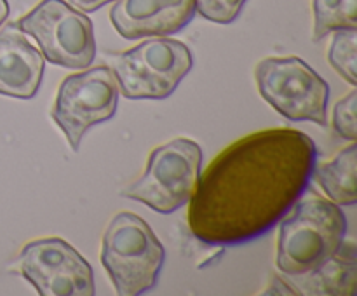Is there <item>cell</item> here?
Instances as JSON below:
<instances>
[{"instance_id": "cell-15", "label": "cell", "mask_w": 357, "mask_h": 296, "mask_svg": "<svg viewBox=\"0 0 357 296\" xmlns=\"http://www.w3.org/2000/svg\"><path fill=\"white\" fill-rule=\"evenodd\" d=\"M356 52H357V31L356 28L335 31L328 49L330 65L347 80L351 86L357 84L356 75Z\"/></svg>"}, {"instance_id": "cell-16", "label": "cell", "mask_w": 357, "mask_h": 296, "mask_svg": "<svg viewBox=\"0 0 357 296\" xmlns=\"http://www.w3.org/2000/svg\"><path fill=\"white\" fill-rule=\"evenodd\" d=\"M356 107H357V91H352L349 96H345L344 100H340L333 107L331 124H333L335 132H337L340 138L349 139V141H356L357 139Z\"/></svg>"}, {"instance_id": "cell-2", "label": "cell", "mask_w": 357, "mask_h": 296, "mask_svg": "<svg viewBox=\"0 0 357 296\" xmlns=\"http://www.w3.org/2000/svg\"><path fill=\"white\" fill-rule=\"evenodd\" d=\"M275 265L286 275L312 272L330 260L347 233V218L333 201L309 194L282 216Z\"/></svg>"}, {"instance_id": "cell-10", "label": "cell", "mask_w": 357, "mask_h": 296, "mask_svg": "<svg viewBox=\"0 0 357 296\" xmlns=\"http://www.w3.org/2000/svg\"><path fill=\"white\" fill-rule=\"evenodd\" d=\"M195 0H115L110 21L126 40L167 37L195 16Z\"/></svg>"}, {"instance_id": "cell-14", "label": "cell", "mask_w": 357, "mask_h": 296, "mask_svg": "<svg viewBox=\"0 0 357 296\" xmlns=\"http://www.w3.org/2000/svg\"><path fill=\"white\" fill-rule=\"evenodd\" d=\"M314 40L345 28H357V0H314Z\"/></svg>"}, {"instance_id": "cell-6", "label": "cell", "mask_w": 357, "mask_h": 296, "mask_svg": "<svg viewBox=\"0 0 357 296\" xmlns=\"http://www.w3.org/2000/svg\"><path fill=\"white\" fill-rule=\"evenodd\" d=\"M255 79L261 98L288 120L328 124L330 86L302 58L261 59L255 68Z\"/></svg>"}, {"instance_id": "cell-8", "label": "cell", "mask_w": 357, "mask_h": 296, "mask_svg": "<svg viewBox=\"0 0 357 296\" xmlns=\"http://www.w3.org/2000/svg\"><path fill=\"white\" fill-rule=\"evenodd\" d=\"M117 103L119 87L114 73L108 66H96L63 80L51 117L73 152H79L87 129L114 117Z\"/></svg>"}, {"instance_id": "cell-18", "label": "cell", "mask_w": 357, "mask_h": 296, "mask_svg": "<svg viewBox=\"0 0 357 296\" xmlns=\"http://www.w3.org/2000/svg\"><path fill=\"white\" fill-rule=\"evenodd\" d=\"M75 9L82 10V13H94V10L101 9L107 3L114 2V0H68Z\"/></svg>"}, {"instance_id": "cell-7", "label": "cell", "mask_w": 357, "mask_h": 296, "mask_svg": "<svg viewBox=\"0 0 357 296\" xmlns=\"http://www.w3.org/2000/svg\"><path fill=\"white\" fill-rule=\"evenodd\" d=\"M23 33L37 40L49 63L65 68H87L96 56L93 21L65 0H42L16 21Z\"/></svg>"}, {"instance_id": "cell-11", "label": "cell", "mask_w": 357, "mask_h": 296, "mask_svg": "<svg viewBox=\"0 0 357 296\" xmlns=\"http://www.w3.org/2000/svg\"><path fill=\"white\" fill-rule=\"evenodd\" d=\"M44 75V56L16 23L0 26V94L30 100Z\"/></svg>"}, {"instance_id": "cell-17", "label": "cell", "mask_w": 357, "mask_h": 296, "mask_svg": "<svg viewBox=\"0 0 357 296\" xmlns=\"http://www.w3.org/2000/svg\"><path fill=\"white\" fill-rule=\"evenodd\" d=\"M248 0H195V10L206 20L229 24L236 20Z\"/></svg>"}, {"instance_id": "cell-3", "label": "cell", "mask_w": 357, "mask_h": 296, "mask_svg": "<svg viewBox=\"0 0 357 296\" xmlns=\"http://www.w3.org/2000/svg\"><path fill=\"white\" fill-rule=\"evenodd\" d=\"M101 263L117 295H143L157 284L164 263V246L145 219L122 211L105 230Z\"/></svg>"}, {"instance_id": "cell-1", "label": "cell", "mask_w": 357, "mask_h": 296, "mask_svg": "<svg viewBox=\"0 0 357 296\" xmlns=\"http://www.w3.org/2000/svg\"><path fill=\"white\" fill-rule=\"evenodd\" d=\"M317 164L312 138L289 127L237 139L195 183L188 226L209 246H236L264 235L302 197Z\"/></svg>"}, {"instance_id": "cell-12", "label": "cell", "mask_w": 357, "mask_h": 296, "mask_svg": "<svg viewBox=\"0 0 357 296\" xmlns=\"http://www.w3.org/2000/svg\"><path fill=\"white\" fill-rule=\"evenodd\" d=\"M300 281L302 291L307 295H337L349 296L354 295L356 288V251L354 244H345L338 247L337 253L302 275H289Z\"/></svg>"}, {"instance_id": "cell-13", "label": "cell", "mask_w": 357, "mask_h": 296, "mask_svg": "<svg viewBox=\"0 0 357 296\" xmlns=\"http://www.w3.org/2000/svg\"><path fill=\"white\" fill-rule=\"evenodd\" d=\"M312 178L324 194L338 205H354L357 202V145L342 150L331 162L316 164Z\"/></svg>"}, {"instance_id": "cell-4", "label": "cell", "mask_w": 357, "mask_h": 296, "mask_svg": "<svg viewBox=\"0 0 357 296\" xmlns=\"http://www.w3.org/2000/svg\"><path fill=\"white\" fill-rule=\"evenodd\" d=\"M110 70L119 93L129 100H162L194 66L192 52L183 42L150 37L121 54H110Z\"/></svg>"}, {"instance_id": "cell-5", "label": "cell", "mask_w": 357, "mask_h": 296, "mask_svg": "<svg viewBox=\"0 0 357 296\" xmlns=\"http://www.w3.org/2000/svg\"><path fill=\"white\" fill-rule=\"evenodd\" d=\"M201 167V146L192 139L176 138L153 148L145 173L121 190V195L169 215L188 204Z\"/></svg>"}, {"instance_id": "cell-19", "label": "cell", "mask_w": 357, "mask_h": 296, "mask_svg": "<svg viewBox=\"0 0 357 296\" xmlns=\"http://www.w3.org/2000/svg\"><path fill=\"white\" fill-rule=\"evenodd\" d=\"M7 17H9V3L7 0H0V26L6 23Z\"/></svg>"}, {"instance_id": "cell-9", "label": "cell", "mask_w": 357, "mask_h": 296, "mask_svg": "<svg viewBox=\"0 0 357 296\" xmlns=\"http://www.w3.org/2000/svg\"><path fill=\"white\" fill-rule=\"evenodd\" d=\"M17 270L42 296H93L94 274L86 258L59 237L37 239L23 246Z\"/></svg>"}]
</instances>
